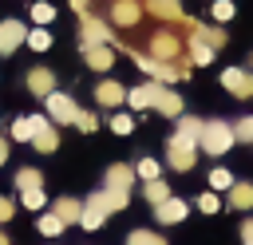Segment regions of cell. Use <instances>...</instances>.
<instances>
[{
    "instance_id": "836d02e7",
    "label": "cell",
    "mask_w": 253,
    "mask_h": 245,
    "mask_svg": "<svg viewBox=\"0 0 253 245\" xmlns=\"http://www.w3.org/2000/svg\"><path fill=\"white\" fill-rule=\"evenodd\" d=\"M20 202H24L28 209H43V202H47V198H43V190H24V194H20Z\"/></svg>"
},
{
    "instance_id": "60d3db41",
    "label": "cell",
    "mask_w": 253,
    "mask_h": 245,
    "mask_svg": "<svg viewBox=\"0 0 253 245\" xmlns=\"http://www.w3.org/2000/svg\"><path fill=\"white\" fill-rule=\"evenodd\" d=\"M4 162H8V142L0 138V166H4Z\"/></svg>"
},
{
    "instance_id": "4316f807",
    "label": "cell",
    "mask_w": 253,
    "mask_h": 245,
    "mask_svg": "<svg viewBox=\"0 0 253 245\" xmlns=\"http://www.w3.org/2000/svg\"><path fill=\"white\" fill-rule=\"evenodd\" d=\"M126 245H166V237H158L150 229H134V233H126Z\"/></svg>"
},
{
    "instance_id": "8992f818",
    "label": "cell",
    "mask_w": 253,
    "mask_h": 245,
    "mask_svg": "<svg viewBox=\"0 0 253 245\" xmlns=\"http://www.w3.org/2000/svg\"><path fill=\"white\" fill-rule=\"evenodd\" d=\"M43 103H47V119H51V122H75V119H79V107H75V99H71V95L51 91Z\"/></svg>"
},
{
    "instance_id": "f1b7e54d",
    "label": "cell",
    "mask_w": 253,
    "mask_h": 245,
    "mask_svg": "<svg viewBox=\"0 0 253 245\" xmlns=\"http://www.w3.org/2000/svg\"><path fill=\"white\" fill-rule=\"evenodd\" d=\"M40 233H43V237H59V233H63V221H59L55 213H43V217H40Z\"/></svg>"
},
{
    "instance_id": "ac0fdd59",
    "label": "cell",
    "mask_w": 253,
    "mask_h": 245,
    "mask_svg": "<svg viewBox=\"0 0 253 245\" xmlns=\"http://www.w3.org/2000/svg\"><path fill=\"white\" fill-rule=\"evenodd\" d=\"M229 205L233 209H253V182H233L229 186Z\"/></svg>"
},
{
    "instance_id": "8fae6325",
    "label": "cell",
    "mask_w": 253,
    "mask_h": 245,
    "mask_svg": "<svg viewBox=\"0 0 253 245\" xmlns=\"http://www.w3.org/2000/svg\"><path fill=\"white\" fill-rule=\"evenodd\" d=\"M95 103H99V107H123V103H126V87L115 83V79H103V83L95 87Z\"/></svg>"
},
{
    "instance_id": "e575fe53",
    "label": "cell",
    "mask_w": 253,
    "mask_h": 245,
    "mask_svg": "<svg viewBox=\"0 0 253 245\" xmlns=\"http://www.w3.org/2000/svg\"><path fill=\"white\" fill-rule=\"evenodd\" d=\"M111 130H115V134H130V130H134V119H130V115H115V119H111Z\"/></svg>"
},
{
    "instance_id": "b9f144b4",
    "label": "cell",
    "mask_w": 253,
    "mask_h": 245,
    "mask_svg": "<svg viewBox=\"0 0 253 245\" xmlns=\"http://www.w3.org/2000/svg\"><path fill=\"white\" fill-rule=\"evenodd\" d=\"M0 245H8V237H4V233H0Z\"/></svg>"
},
{
    "instance_id": "9a60e30c",
    "label": "cell",
    "mask_w": 253,
    "mask_h": 245,
    "mask_svg": "<svg viewBox=\"0 0 253 245\" xmlns=\"http://www.w3.org/2000/svg\"><path fill=\"white\" fill-rule=\"evenodd\" d=\"M146 12H154V16L166 20V24H182V20H186L178 0H146Z\"/></svg>"
},
{
    "instance_id": "6da1fadb",
    "label": "cell",
    "mask_w": 253,
    "mask_h": 245,
    "mask_svg": "<svg viewBox=\"0 0 253 245\" xmlns=\"http://www.w3.org/2000/svg\"><path fill=\"white\" fill-rule=\"evenodd\" d=\"M237 142V134H233V126L229 122H221V119H206L202 122V134H198V146L206 150V154H213V158H221L229 146Z\"/></svg>"
},
{
    "instance_id": "3957f363",
    "label": "cell",
    "mask_w": 253,
    "mask_h": 245,
    "mask_svg": "<svg viewBox=\"0 0 253 245\" xmlns=\"http://www.w3.org/2000/svg\"><path fill=\"white\" fill-rule=\"evenodd\" d=\"M79 36H83V43H111V47H123V43L115 40V32H111L103 20H95L91 12L79 16Z\"/></svg>"
},
{
    "instance_id": "7bdbcfd3",
    "label": "cell",
    "mask_w": 253,
    "mask_h": 245,
    "mask_svg": "<svg viewBox=\"0 0 253 245\" xmlns=\"http://www.w3.org/2000/svg\"><path fill=\"white\" fill-rule=\"evenodd\" d=\"M249 63H253V55H249Z\"/></svg>"
},
{
    "instance_id": "44dd1931",
    "label": "cell",
    "mask_w": 253,
    "mask_h": 245,
    "mask_svg": "<svg viewBox=\"0 0 253 245\" xmlns=\"http://www.w3.org/2000/svg\"><path fill=\"white\" fill-rule=\"evenodd\" d=\"M190 59H194L198 67H206V63L213 59V47H210L206 40H198V36H190Z\"/></svg>"
},
{
    "instance_id": "7a4b0ae2",
    "label": "cell",
    "mask_w": 253,
    "mask_h": 245,
    "mask_svg": "<svg viewBox=\"0 0 253 245\" xmlns=\"http://www.w3.org/2000/svg\"><path fill=\"white\" fill-rule=\"evenodd\" d=\"M166 158H170L174 170L190 174L194 170V158H198V142L186 138V134H174V138H166Z\"/></svg>"
},
{
    "instance_id": "277c9868",
    "label": "cell",
    "mask_w": 253,
    "mask_h": 245,
    "mask_svg": "<svg viewBox=\"0 0 253 245\" xmlns=\"http://www.w3.org/2000/svg\"><path fill=\"white\" fill-rule=\"evenodd\" d=\"M32 146H36V150H43V154H51V150L59 146L55 122H51L47 115H32Z\"/></svg>"
},
{
    "instance_id": "f35d334b",
    "label": "cell",
    "mask_w": 253,
    "mask_h": 245,
    "mask_svg": "<svg viewBox=\"0 0 253 245\" xmlns=\"http://www.w3.org/2000/svg\"><path fill=\"white\" fill-rule=\"evenodd\" d=\"M12 213H16V202L0 194V225H4V221H12Z\"/></svg>"
},
{
    "instance_id": "e0dca14e",
    "label": "cell",
    "mask_w": 253,
    "mask_h": 245,
    "mask_svg": "<svg viewBox=\"0 0 253 245\" xmlns=\"http://www.w3.org/2000/svg\"><path fill=\"white\" fill-rule=\"evenodd\" d=\"M51 213H55L63 225H71V221H79V217H83V202H75V198H59Z\"/></svg>"
},
{
    "instance_id": "ab89813d",
    "label": "cell",
    "mask_w": 253,
    "mask_h": 245,
    "mask_svg": "<svg viewBox=\"0 0 253 245\" xmlns=\"http://www.w3.org/2000/svg\"><path fill=\"white\" fill-rule=\"evenodd\" d=\"M241 241H245V245H253V221H245V225H241Z\"/></svg>"
},
{
    "instance_id": "5b68a950",
    "label": "cell",
    "mask_w": 253,
    "mask_h": 245,
    "mask_svg": "<svg viewBox=\"0 0 253 245\" xmlns=\"http://www.w3.org/2000/svg\"><path fill=\"white\" fill-rule=\"evenodd\" d=\"M178 55H182V40H178L174 32L162 28V32L150 36V59H170V63H174Z\"/></svg>"
},
{
    "instance_id": "1f68e13d",
    "label": "cell",
    "mask_w": 253,
    "mask_h": 245,
    "mask_svg": "<svg viewBox=\"0 0 253 245\" xmlns=\"http://www.w3.org/2000/svg\"><path fill=\"white\" fill-rule=\"evenodd\" d=\"M12 138L32 142V119H16V122H12Z\"/></svg>"
},
{
    "instance_id": "4fadbf2b",
    "label": "cell",
    "mask_w": 253,
    "mask_h": 245,
    "mask_svg": "<svg viewBox=\"0 0 253 245\" xmlns=\"http://www.w3.org/2000/svg\"><path fill=\"white\" fill-rule=\"evenodd\" d=\"M28 87H32V95L47 99V95L55 91V75H51L47 67H32V71H28Z\"/></svg>"
},
{
    "instance_id": "83f0119b",
    "label": "cell",
    "mask_w": 253,
    "mask_h": 245,
    "mask_svg": "<svg viewBox=\"0 0 253 245\" xmlns=\"http://www.w3.org/2000/svg\"><path fill=\"white\" fill-rule=\"evenodd\" d=\"M51 20H55V8H51V4H43V0L32 4V24H36V28H43V24H51Z\"/></svg>"
},
{
    "instance_id": "8d00e7d4",
    "label": "cell",
    "mask_w": 253,
    "mask_h": 245,
    "mask_svg": "<svg viewBox=\"0 0 253 245\" xmlns=\"http://www.w3.org/2000/svg\"><path fill=\"white\" fill-rule=\"evenodd\" d=\"M217 205H221V202H217V194H213V190L198 198V209H202V213H217Z\"/></svg>"
},
{
    "instance_id": "603a6c76",
    "label": "cell",
    "mask_w": 253,
    "mask_h": 245,
    "mask_svg": "<svg viewBox=\"0 0 253 245\" xmlns=\"http://www.w3.org/2000/svg\"><path fill=\"white\" fill-rule=\"evenodd\" d=\"M142 194H146V202H154V205H158V202H166V198H170V186H166L162 178H150V182L142 186Z\"/></svg>"
},
{
    "instance_id": "d590c367",
    "label": "cell",
    "mask_w": 253,
    "mask_h": 245,
    "mask_svg": "<svg viewBox=\"0 0 253 245\" xmlns=\"http://www.w3.org/2000/svg\"><path fill=\"white\" fill-rule=\"evenodd\" d=\"M213 20H217V24L233 20V4H229V0H213Z\"/></svg>"
},
{
    "instance_id": "2e32d148",
    "label": "cell",
    "mask_w": 253,
    "mask_h": 245,
    "mask_svg": "<svg viewBox=\"0 0 253 245\" xmlns=\"http://www.w3.org/2000/svg\"><path fill=\"white\" fill-rule=\"evenodd\" d=\"M130 186H134V170L130 166H123V162L107 166V190H126L130 194Z\"/></svg>"
},
{
    "instance_id": "7402d4cb",
    "label": "cell",
    "mask_w": 253,
    "mask_h": 245,
    "mask_svg": "<svg viewBox=\"0 0 253 245\" xmlns=\"http://www.w3.org/2000/svg\"><path fill=\"white\" fill-rule=\"evenodd\" d=\"M16 190H20V194H24V190H43V174L32 170V166L20 170V174H16Z\"/></svg>"
},
{
    "instance_id": "7c38bea8",
    "label": "cell",
    "mask_w": 253,
    "mask_h": 245,
    "mask_svg": "<svg viewBox=\"0 0 253 245\" xmlns=\"http://www.w3.org/2000/svg\"><path fill=\"white\" fill-rule=\"evenodd\" d=\"M150 107H158V115H170V119L182 115V99H178L170 87H162L158 79H154V103H150Z\"/></svg>"
},
{
    "instance_id": "d6986e66",
    "label": "cell",
    "mask_w": 253,
    "mask_h": 245,
    "mask_svg": "<svg viewBox=\"0 0 253 245\" xmlns=\"http://www.w3.org/2000/svg\"><path fill=\"white\" fill-rule=\"evenodd\" d=\"M126 198H130L126 190H107V186H103V190L95 194V202H99V205H103L107 213H111V209H126Z\"/></svg>"
},
{
    "instance_id": "4dcf8cb0",
    "label": "cell",
    "mask_w": 253,
    "mask_h": 245,
    "mask_svg": "<svg viewBox=\"0 0 253 245\" xmlns=\"http://www.w3.org/2000/svg\"><path fill=\"white\" fill-rule=\"evenodd\" d=\"M210 186H213V190H229V186H233V174L217 166V170H210Z\"/></svg>"
},
{
    "instance_id": "d6a6232c",
    "label": "cell",
    "mask_w": 253,
    "mask_h": 245,
    "mask_svg": "<svg viewBox=\"0 0 253 245\" xmlns=\"http://www.w3.org/2000/svg\"><path fill=\"white\" fill-rule=\"evenodd\" d=\"M134 174H138L142 182H150V178H158V162H154V158H142V162L134 166Z\"/></svg>"
},
{
    "instance_id": "d4e9b609",
    "label": "cell",
    "mask_w": 253,
    "mask_h": 245,
    "mask_svg": "<svg viewBox=\"0 0 253 245\" xmlns=\"http://www.w3.org/2000/svg\"><path fill=\"white\" fill-rule=\"evenodd\" d=\"M24 43H28L32 51H47V47H51V36H47V28H32Z\"/></svg>"
},
{
    "instance_id": "52a82bcc",
    "label": "cell",
    "mask_w": 253,
    "mask_h": 245,
    "mask_svg": "<svg viewBox=\"0 0 253 245\" xmlns=\"http://www.w3.org/2000/svg\"><path fill=\"white\" fill-rule=\"evenodd\" d=\"M221 87H225L229 95H237V99H249V95H253V75L241 71V67H225V71H221Z\"/></svg>"
},
{
    "instance_id": "cb8c5ba5",
    "label": "cell",
    "mask_w": 253,
    "mask_h": 245,
    "mask_svg": "<svg viewBox=\"0 0 253 245\" xmlns=\"http://www.w3.org/2000/svg\"><path fill=\"white\" fill-rule=\"evenodd\" d=\"M126 103H130V107H150V103H154V83H142V87H134V91L126 95Z\"/></svg>"
},
{
    "instance_id": "9c48e42d",
    "label": "cell",
    "mask_w": 253,
    "mask_h": 245,
    "mask_svg": "<svg viewBox=\"0 0 253 245\" xmlns=\"http://www.w3.org/2000/svg\"><path fill=\"white\" fill-rule=\"evenodd\" d=\"M83 59H87V67H95V71H111L115 47H111V43H83Z\"/></svg>"
},
{
    "instance_id": "5bb4252c",
    "label": "cell",
    "mask_w": 253,
    "mask_h": 245,
    "mask_svg": "<svg viewBox=\"0 0 253 245\" xmlns=\"http://www.w3.org/2000/svg\"><path fill=\"white\" fill-rule=\"evenodd\" d=\"M186 209H190V205H186V202H178V198H166V202H158V205H154V213H158V221H162V225H178V221L186 217Z\"/></svg>"
},
{
    "instance_id": "ba28073f",
    "label": "cell",
    "mask_w": 253,
    "mask_h": 245,
    "mask_svg": "<svg viewBox=\"0 0 253 245\" xmlns=\"http://www.w3.org/2000/svg\"><path fill=\"white\" fill-rule=\"evenodd\" d=\"M28 40V28L20 20H0V55H12Z\"/></svg>"
},
{
    "instance_id": "74e56055",
    "label": "cell",
    "mask_w": 253,
    "mask_h": 245,
    "mask_svg": "<svg viewBox=\"0 0 253 245\" xmlns=\"http://www.w3.org/2000/svg\"><path fill=\"white\" fill-rule=\"evenodd\" d=\"M75 126H79V130H95V126H99V119H95L91 111H79V119H75Z\"/></svg>"
},
{
    "instance_id": "f546056e",
    "label": "cell",
    "mask_w": 253,
    "mask_h": 245,
    "mask_svg": "<svg viewBox=\"0 0 253 245\" xmlns=\"http://www.w3.org/2000/svg\"><path fill=\"white\" fill-rule=\"evenodd\" d=\"M233 134H237V142H253V115L237 119V122H233Z\"/></svg>"
},
{
    "instance_id": "484cf974",
    "label": "cell",
    "mask_w": 253,
    "mask_h": 245,
    "mask_svg": "<svg viewBox=\"0 0 253 245\" xmlns=\"http://www.w3.org/2000/svg\"><path fill=\"white\" fill-rule=\"evenodd\" d=\"M178 134H186V138L198 142V134H202V119H194V115H178Z\"/></svg>"
},
{
    "instance_id": "30bf717a",
    "label": "cell",
    "mask_w": 253,
    "mask_h": 245,
    "mask_svg": "<svg viewBox=\"0 0 253 245\" xmlns=\"http://www.w3.org/2000/svg\"><path fill=\"white\" fill-rule=\"evenodd\" d=\"M111 20H115L119 28H134V24L142 20V4H138V0H115V4H111Z\"/></svg>"
},
{
    "instance_id": "ffe728a7",
    "label": "cell",
    "mask_w": 253,
    "mask_h": 245,
    "mask_svg": "<svg viewBox=\"0 0 253 245\" xmlns=\"http://www.w3.org/2000/svg\"><path fill=\"white\" fill-rule=\"evenodd\" d=\"M103 221H107V209H103L95 198H91V202H83V217H79V225H83V229H99Z\"/></svg>"
}]
</instances>
